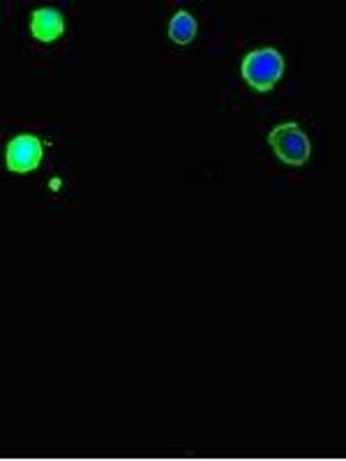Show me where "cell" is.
<instances>
[{
	"label": "cell",
	"mask_w": 346,
	"mask_h": 461,
	"mask_svg": "<svg viewBox=\"0 0 346 461\" xmlns=\"http://www.w3.org/2000/svg\"><path fill=\"white\" fill-rule=\"evenodd\" d=\"M284 72V58L275 49H259L242 63V79L256 90H271Z\"/></svg>",
	"instance_id": "obj_1"
},
{
	"label": "cell",
	"mask_w": 346,
	"mask_h": 461,
	"mask_svg": "<svg viewBox=\"0 0 346 461\" xmlns=\"http://www.w3.org/2000/svg\"><path fill=\"white\" fill-rule=\"evenodd\" d=\"M271 145L275 148L277 157L287 164H305L311 155V144L307 134L300 129L295 122H284V125L275 127L268 137Z\"/></svg>",
	"instance_id": "obj_2"
},
{
	"label": "cell",
	"mask_w": 346,
	"mask_h": 461,
	"mask_svg": "<svg viewBox=\"0 0 346 461\" xmlns=\"http://www.w3.org/2000/svg\"><path fill=\"white\" fill-rule=\"evenodd\" d=\"M169 35L176 44H187L194 40L196 35V21L187 14V12H178L169 23Z\"/></svg>",
	"instance_id": "obj_5"
},
{
	"label": "cell",
	"mask_w": 346,
	"mask_h": 461,
	"mask_svg": "<svg viewBox=\"0 0 346 461\" xmlns=\"http://www.w3.org/2000/svg\"><path fill=\"white\" fill-rule=\"evenodd\" d=\"M63 17L60 12L51 10V7H42L33 14V35L40 42H53L63 35Z\"/></svg>",
	"instance_id": "obj_4"
},
{
	"label": "cell",
	"mask_w": 346,
	"mask_h": 461,
	"mask_svg": "<svg viewBox=\"0 0 346 461\" xmlns=\"http://www.w3.org/2000/svg\"><path fill=\"white\" fill-rule=\"evenodd\" d=\"M42 160V144L35 137H19L7 145V167L17 173H28L37 168Z\"/></svg>",
	"instance_id": "obj_3"
}]
</instances>
